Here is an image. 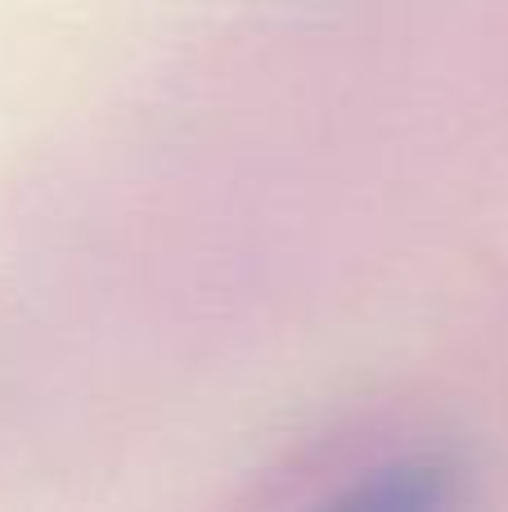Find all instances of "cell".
<instances>
[{
	"label": "cell",
	"instance_id": "obj_1",
	"mask_svg": "<svg viewBox=\"0 0 508 512\" xmlns=\"http://www.w3.org/2000/svg\"><path fill=\"white\" fill-rule=\"evenodd\" d=\"M459 504L464 477L455 463L437 450H414L360 468L306 512H459Z\"/></svg>",
	"mask_w": 508,
	"mask_h": 512
}]
</instances>
